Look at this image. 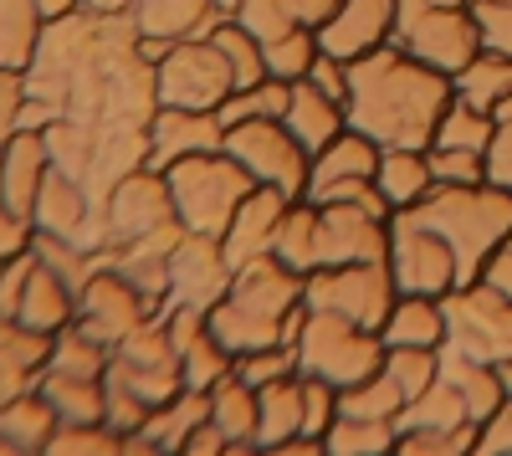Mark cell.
I'll use <instances>...</instances> for the list:
<instances>
[{
  "instance_id": "4fadbf2b",
  "label": "cell",
  "mask_w": 512,
  "mask_h": 456,
  "mask_svg": "<svg viewBox=\"0 0 512 456\" xmlns=\"http://www.w3.org/2000/svg\"><path fill=\"white\" fill-rule=\"evenodd\" d=\"M149 318H159V303L123 267H108V272L93 267V277L77 287V323L88 328L93 339H103L108 349H118Z\"/></svg>"
},
{
  "instance_id": "681fc988",
  "label": "cell",
  "mask_w": 512,
  "mask_h": 456,
  "mask_svg": "<svg viewBox=\"0 0 512 456\" xmlns=\"http://www.w3.org/2000/svg\"><path fill=\"white\" fill-rule=\"evenodd\" d=\"M134 6H139V0H82V11H93V16H123Z\"/></svg>"
},
{
  "instance_id": "277c9868",
  "label": "cell",
  "mask_w": 512,
  "mask_h": 456,
  "mask_svg": "<svg viewBox=\"0 0 512 456\" xmlns=\"http://www.w3.org/2000/svg\"><path fill=\"white\" fill-rule=\"evenodd\" d=\"M292 354H297L303 375H318L338 390H349V385H364L369 375H379L390 344H384L379 328H364L344 313L308 308L303 328H297V339H292Z\"/></svg>"
},
{
  "instance_id": "7c38bea8",
  "label": "cell",
  "mask_w": 512,
  "mask_h": 456,
  "mask_svg": "<svg viewBox=\"0 0 512 456\" xmlns=\"http://www.w3.org/2000/svg\"><path fill=\"white\" fill-rule=\"evenodd\" d=\"M390 205L364 200H323L318 205V267L349 262H390Z\"/></svg>"
},
{
  "instance_id": "f546056e",
  "label": "cell",
  "mask_w": 512,
  "mask_h": 456,
  "mask_svg": "<svg viewBox=\"0 0 512 456\" xmlns=\"http://www.w3.org/2000/svg\"><path fill=\"white\" fill-rule=\"evenodd\" d=\"M492 129H497V118H492L487 108L466 103V98H451V103H446V113H441V123H436V139H431V144H441V149H472V154H487Z\"/></svg>"
},
{
  "instance_id": "816d5d0a",
  "label": "cell",
  "mask_w": 512,
  "mask_h": 456,
  "mask_svg": "<svg viewBox=\"0 0 512 456\" xmlns=\"http://www.w3.org/2000/svg\"><path fill=\"white\" fill-rule=\"evenodd\" d=\"M492 118H497V123H512V93H507V98L492 108Z\"/></svg>"
},
{
  "instance_id": "ac0fdd59",
  "label": "cell",
  "mask_w": 512,
  "mask_h": 456,
  "mask_svg": "<svg viewBox=\"0 0 512 456\" xmlns=\"http://www.w3.org/2000/svg\"><path fill=\"white\" fill-rule=\"evenodd\" d=\"M149 144H154V170H169L175 159L200 154V149H221L226 144V123L221 113L205 108H159L149 118Z\"/></svg>"
},
{
  "instance_id": "8992f818",
  "label": "cell",
  "mask_w": 512,
  "mask_h": 456,
  "mask_svg": "<svg viewBox=\"0 0 512 456\" xmlns=\"http://www.w3.org/2000/svg\"><path fill=\"white\" fill-rule=\"evenodd\" d=\"M446 308V349L487 364H512V293L477 277L441 298Z\"/></svg>"
},
{
  "instance_id": "44dd1931",
  "label": "cell",
  "mask_w": 512,
  "mask_h": 456,
  "mask_svg": "<svg viewBox=\"0 0 512 456\" xmlns=\"http://www.w3.org/2000/svg\"><path fill=\"white\" fill-rule=\"evenodd\" d=\"M441 354H446L441 375L461 390L466 410H472V421H477V426L492 421L497 410H502V400L512 395L507 380H502V364H487V359H472V354H456V349H441Z\"/></svg>"
},
{
  "instance_id": "ee69618b",
  "label": "cell",
  "mask_w": 512,
  "mask_h": 456,
  "mask_svg": "<svg viewBox=\"0 0 512 456\" xmlns=\"http://www.w3.org/2000/svg\"><path fill=\"white\" fill-rule=\"evenodd\" d=\"M477 456H512V395L502 400V410H497L492 421H482Z\"/></svg>"
},
{
  "instance_id": "ab89813d",
  "label": "cell",
  "mask_w": 512,
  "mask_h": 456,
  "mask_svg": "<svg viewBox=\"0 0 512 456\" xmlns=\"http://www.w3.org/2000/svg\"><path fill=\"white\" fill-rule=\"evenodd\" d=\"M466 11H472V21H477L482 47L512 57V0H472Z\"/></svg>"
},
{
  "instance_id": "f1b7e54d",
  "label": "cell",
  "mask_w": 512,
  "mask_h": 456,
  "mask_svg": "<svg viewBox=\"0 0 512 456\" xmlns=\"http://www.w3.org/2000/svg\"><path fill=\"white\" fill-rule=\"evenodd\" d=\"M472 421V410H466V400H461V390L441 375L436 385H425L415 400H405V410H400V426H431V431H456V426H466Z\"/></svg>"
},
{
  "instance_id": "5b68a950",
  "label": "cell",
  "mask_w": 512,
  "mask_h": 456,
  "mask_svg": "<svg viewBox=\"0 0 512 456\" xmlns=\"http://www.w3.org/2000/svg\"><path fill=\"white\" fill-rule=\"evenodd\" d=\"M164 180H169V195H175L180 221L190 231H210V236H226L231 216L241 211V200L256 190L251 170L226 149L185 154L164 170Z\"/></svg>"
},
{
  "instance_id": "836d02e7",
  "label": "cell",
  "mask_w": 512,
  "mask_h": 456,
  "mask_svg": "<svg viewBox=\"0 0 512 456\" xmlns=\"http://www.w3.org/2000/svg\"><path fill=\"white\" fill-rule=\"evenodd\" d=\"M318 57H323L318 31H308V26H292V31H282L277 41H267V72H272V77H282V82L308 77Z\"/></svg>"
},
{
  "instance_id": "db71d44e",
  "label": "cell",
  "mask_w": 512,
  "mask_h": 456,
  "mask_svg": "<svg viewBox=\"0 0 512 456\" xmlns=\"http://www.w3.org/2000/svg\"><path fill=\"white\" fill-rule=\"evenodd\" d=\"M431 6H472V0H431Z\"/></svg>"
},
{
  "instance_id": "2e32d148",
  "label": "cell",
  "mask_w": 512,
  "mask_h": 456,
  "mask_svg": "<svg viewBox=\"0 0 512 456\" xmlns=\"http://www.w3.org/2000/svg\"><path fill=\"white\" fill-rule=\"evenodd\" d=\"M395 16H400V0H344L338 16L318 31V47L338 62H359L395 41Z\"/></svg>"
},
{
  "instance_id": "1f68e13d",
  "label": "cell",
  "mask_w": 512,
  "mask_h": 456,
  "mask_svg": "<svg viewBox=\"0 0 512 456\" xmlns=\"http://www.w3.org/2000/svg\"><path fill=\"white\" fill-rule=\"evenodd\" d=\"M477 436H482L477 421H466V426H456V431L400 426V436H395V456H477Z\"/></svg>"
},
{
  "instance_id": "4316f807",
  "label": "cell",
  "mask_w": 512,
  "mask_h": 456,
  "mask_svg": "<svg viewBox=\"0 0 512 456\" xmlns=\"http://www.w3.org/2000/svg\"><path fill=\"white\" fill-rule=\"evenodd\" d=\"M272 252H277L292 272H303V277L318 267V200L297 195V200L287 205V221H282V231H277Z\"/></svg>"
},
{
  "instance_id": "8d00e7d4",
  "label": "cell",
  "mask_w": 512,
  "mask_h": 456,
  "mask_svg": "<svg viewBox=\"0 0 512 456\" xmlns=\"http://www.w3.org/2000/svg\"><path fill=\"white\" fill-rule=\"evenodd\" d=\"M441 364H446L441 349H390L384 354V375L405 390V400H415L425 385L441 380Z\"/></svg>"
},
{
  "instance_id": "ffe728a7",
  "label": "cell",
  "mask_w": 512,
  "mask_h": 456,
  "mask_svg": "<svg viewBox=\"0 0 512 456\" xmlns=\"http://www.w3.org/2000/svg\"><path fill=\"white\" fill-rule=\"evenodd\" d=\"M282 123L297 134V144H303L308 154H318L323 144H333L338 134L349 129V108L338 103L333 93H323L313 77H297L292 93H287V113Z\"/></svg>"
},
{
  "instance_id": "4dcf8cb0",
  "label": "cell",
  "mask_w": 512,
  "mask_h": 456,
  "mask_svg": "<svg viewBox=\"0 0 512 456\" xmlns=\"http://www.w3.org/2000/svg\"><path fill=\"white\" fill-rule=\"evenodd\" d=\"M210 41L226 52V62H231V72H236V88H256L262 77H272L267 72V47L256 41L241 21H216V31H210Z\"/></svg>"
},
{
  "instance_id": "74e56055",
  "label": "cell",
  "mask_w": 512,
  "mask_h": 456,
  "mask_svg": "<svg viewBox=\"0 0 512 456\" xmlns=\"http://www.w3.org/2000/svg\"><path fill=\"white\" fill-rule=\"evenodd\" d=\"M287 375H297L292 344H272V349H246V354H236V380H246L251 390H262V385H272V380H287Z\"/></svg>"
},
{
  "instance_id": "c3c4849f",
  "label": "cell",
  "mask_w": 512,
  "mask_h": 456,
  "mask_svg": "<svg viewBox=\"0 0 512 456\" xmlns=\"http://www.w3.org/2000/svg\"><path fill=\"white\" fill-rule=\"evenodd\" d=\"M482 277H487V282H497L502 293H512V236L492 252V262H487V272H482Z\"/></svg>"
},
{
  "instance_id": "7402d4cb",
  "label": "cell",
  "mask_w": 512,
  "mask_h": 456,
  "mask_svg": "<svg viewBox=\"0 0 512 456\" xmlns=\"http://www.w3.org/2000/svg\"><path fill=\"white\" fill-rule=\"evenodd\" d=\"M379 334L390 349H446V308H441V298L400 293V303L390 308Z\"/></svg>"
},
{
  "instance_id": "e575fe53",
  "label": "cell",
  "mask_w": 512,
  "mask_h": 456,
  "mask_svg": "<svg viewBox=\"0 0 512 456\" xmlns=\"http://www.w3.org/2000/svg\"><path fill=\"white\" fill-rule=\"evenodd\" d=\"M226 375H236V354L205 328V334L185 349V390H205L210 395Z\"/></svg>"
},
{
  "instance_id": "3957f363",
  "label": "cell",
  "mask_w": 512,
  "mask_h": 456,
  "mask_svg": "<svg viewBox=\"0 0 512 456\" xmlns=\"http://www.w3.org/2000/svg\"><path fill=\"white\" fill-rule=\"evenodd\" d=\"M405 216L420 226H431L451 241L461 282H477L492 262V252L512 236V190L477 180V185H436L420 205H410Z\"/></svg>"
},
{
  "instance_id": "d590c367",
  "label": "cell",
  "mask_w": 512,
  "mask_h": 456,
  "mask_svg": "<svg viewBox=\"0 0 512 456\" xmlns=\"http://www.w3.org/2000/svg\"><path fill=\"white\" fill-rule=\"evenodd\" d=\"M287 93H292V82H282V77H262L256 88H236V93L221 103V123H241V118H282V113H287Z\"/></svg>"
},
{
  "instance_id": "30bf717a",
  "label": "cell",
  "mask_w": 512,
  "mask_h": 456,
  "mask_svg": "<svg viewBox=\"0 0 512 456\" xmlns=\"http://www.w3.org/2000/svg\"><path fill=\"white\" fill-rule=\"evenodd\" d=\"M226 154H236L256 185H277L292 200L308 195V175H313V154L297 144V134L282 118H241L226 123Z\"/></svg>"
},
{
  "instance_id": "9c48e42d",
  "label": "cell",
  "mask_w": 512,
  "mask_h": 456,
  "mask_svg": "<svg viewBox=\"0 0 512 456\" xmlns=\"http://www.w3.org/2000/svg\"><path fill=\"white\" fill-rule=\"evenodd\" d=\"M303 303L323 313H344L364 328H384L390 308L400 303V287L390 262H349V267H313L303 282Z\"/></svg>"
},
{
  "instance_id": "d6a6232c",
  "label": "cell",
  "mask_w": 512,
  "mask_h": 456,
  "mask_svg": "<svg viewBox=\"0 0 512 456\" xmlns=\"http://www.w3.org/2000/svg\"><path fill=\"white\" fill-rule=\"evenodd\" d=\"M338 410L344 416H369V421H400V410H405V390L384 375H369L364 385H349V390H338Z\"/></svg>"
},
{
  "instance_id": "f907efd6",
  "label": "cell",
  "mask_w": 512,
  "mask_h": 456,
  "mask_svg": "<svg viewBox=\"0 0 512 456\" xmlns=\"http://www.w3.org/2000/svg\"><path fill=\"white\" fill-rule=\"evenodd\" d=\"M36 6L47 11V21H52V16H67V11H77L82 0H36Z\"/></svg>"
},
{
  "instance_id": "52a82bcc",
  "label": "cell",
  "mask_w": 512,
  "mask_h": 456,
  "mask_svg": "<svg viewBox=\"0 0 512 456\" xmlns=\"http://www.w3.org/2000/svg\"><path fill=\"white\" fill-rule=\"evenodd\" d=\"M395 47H405L410 57H420L425 67H436L446 77H456L466 62L482 52L477 21L466 6H431V0H400L395 16Z\"/></svg>"
},
{
  "instance_id": "9a60e30c",
  "label": "cell",
  "mask_w": 512,
  "mask_h": 456,
  "mask_svg": "<svg viewBox=\"0 0 512 456\" xmlns=\"http://www.w3.org/2000/svg\"><path fill=\"white\" fill-rule=\"evenodd\" d=\"M236 267L226 257V241L210 231H185V241L169 252V303L216 308V298L231 287Z\"/></svg>"
},
{
  "instance_id": "8fae6325",
  "label": "cell",
  "mask_w": 512,
  "mask_h": 456,
  "mask_svg": "<svg viewBox=\"0 0 512 456\" xmlns=\"http://www.w3.org/2000/svg\"><path fill=\"white\" fill-rule=\"evenodd\" d=\"M390 272H395L400 293H415V298H446L461 287L451 241L405 211H395V221H390Z\"/></svg>"
},
{
  "instance_id": "d4e9b609",
  "label": "cell",
  "mask_w": 512,
  "mask_h": 456,
  "mask_svg": "<svg viewBox=\"0 0 512 456\" xmlns=\"http://www.w3.org/2000/svg\"><path fill=\"white\" fill-rule=\"evenodd\" d=\"M256 400H262V421H256V441H262V451H277L292 436H303V369L287 375V380L262 385Z\"/></svg>"
},
{
  "instance_id": "7bdbcfd3",
  "label": "cell",
  "mask_w": 512,
  "mask_h": 456,
  "mask_svg": "<svg viewBox=\"0 0 512 456\" xmlns=\"http://www.w3.org/2000/svg\"><path fill=\"white\" fill-rule=\"evenodd\" d=\"M482 159H487V180L502 185V190H512V123H497Z\"/></svg>"
},
{
  "instance_id": "f35d334b",
  "label": "cell",
  "mask_w": 512,
  "mask_h": 456,
  "mask_svg": "<svg viewBox=\"0 0 512 456\" xmlns=\"http://www.w3.org/2000/svg\"><path fill=\"white\" fill-rule=\"evenodd\" d=\"M231 21H241V26L267 47V41H277L282 31L297 26V0H241V11H236Z\"/></svg>"
},
{
  "instance_id": "7a4b0ae2",
  "label": "cell",
  "mask_w": 512,
  "mask_h": 456,
  "mask_svg": "<svg viewBox=\"0 0 512 456\" xmlns=\"http://www.w3.org/2000/svg\"><path fill=\"white\" fill-rule=\"evenodd\" d=\"M303 272H292L277 252L256 257L246 267H236L231 287L210 308V334H216L231 354L246 349H272V344H292L303 328Z\"/></svg>"
},
{
  "instance_id": "d6986e66",
  "label": "cell",
  "mask_w": 512,
  "mask_h": 456,
  "mask_svg": "<svg viewBox=\"0 0 512 456\" xmlns=\"http://www.w3.org/2000/svg\"><path fill=\"white\" fill-rule=\"evenodd\" d=\"M134 16H139L144 52L149 57H159L164 47H175V41L210 36V31H216V21H226L216 11V0H139Z\"/></svg>"
},
{
  "instance_id": "cb8c5ba5",
  "label": "cell",
  "mask_w": 512,
  "mask_h": 456,
  "mask_svg": "<svg viewBox=\"0 0 512 456\" xmlns=\"http://www.w3.org/2000/svg\"><path fill=\"white\" fill-rule=\"evenodd\" d=\"M210 421H216L231 441V451H262V441H256V421H262V400H256V390L236 375H226L216 390H210Z\"/></svg>"
},
{
  "instance_id": "60d3db41",
  "label": "cell",
  "mask_w": 512,
  "mask_h": 456,
  "mask_svg": "<svg viewBox=\"0 0 512 456\" xmlns=\"http://www.w3.org/2000/svg\"><path fill=\"white\" fill-rule=\"evenodd\" d=\"M338 421V385L303 375V436H328V426Z\"/></svg>"
},
{
  "instance_id": "83f0119b",
  "label": "cell",
  "mask_w": 512,
  "mask_h": 456,
  "mask_svg": "<svg viewBox=\"0 0 512 456\" xmlns=\"http://www.w3.org/2000/svg\"><path fill=\"white\" fill-rule=\"evenodd\" d=\"M456 98H466V103H477V108H497L507 93H512V57H502V52H477L472 62H466L456 77Z\"/></svg>"
},
{
  "instance_id": "e0dca14e",
  "label": "cell",
  "mask_w": 512,
  "mask_h": 456,
  "mask_svg": "<svg viewBox=\"0 0 512 456\" xmlns=\"http://www.w3.org/2000/svg\"><path fill=\"white\" fill-rule=\"evenodd\" d=\"M287 205H292V195L277 190V185H256V190L241 200V211L231 216V226H226V236H221L231 267H246V262H256V257L272 252L277 231H282V221H287Z\"/></svg>"
},
{
  "instance_id": "6da1fadb",
  "label": "cell",
  "mask_w": 512,
  "mask_h": 456,
  "mask_svg": "<svg viewBox=\"0 0 512 456\" xmlns=\"http://www.w3.org/2000/svg\"><path fill=\"white\" fill-rule=\"evenodd\" d=\"M456 98V82L436 67H425L405 47H379L349 62V123L384 149H431L436 123Z\"/></svg>"
},
{
  "instance_id": "f5cc1de1",
  "label": "cell",
  "mask_w": 512,
  "mask_h": 456,
  "mask_svg": "<svg viewBox=\"0 0 512 456\" xmlns=\"http://www.w3.org/2000/svg\"><path fill=\"white\" fill-rule=\"evenodd\" d=\"M216 11H221V16H236V11H241V0H216Z\"/></svg>"
},
{
  "instance_id": "7dc6e473",
  "label": "cell",
  "mask_w": 512,
  "mask_h": 456,
  "mask_svg": "<svg viewBox=\"0 0 512 456\" xmlns=\"http://www.w3.org/2000/svg\"><path fill=\"white\" fill-rule=\"evenodd\" d=\"M338 6H344V0H297V26L323 31V26L338 16Z\"/></svg>"
},
{
  "instance_id": "ba28073f",
  "label": "cell",
  "mask_w": 512,
  "mask_h": 456,
  "mask_svg": "<svg viewBox=\"0 0 512 456\" xmlns=\"http://www.w3.org/2000/svg\"><path fill=\"white\" fill-rule=\"evenodd\" d=\"M154 72H159V103L164 108L221 113V103L236 93V72H231L226 52L210 36H190V41L164 47L154 57Z\"/></svg>"
},
{
  "instance_id": "5bb4252c",
  "label": "cell",
  "mask_w": 512,
  "mask_h": 456,
  "mask_svg": "<svg viewBox=\"0 0 512 456\" xmlns=\"http://www.w3.org/2000/svg\"><path fill=\"white\" fill-rule=\"evenodd\" d=\"M379 154L384 144H374L369 134H359L354 123L333 144H323L313 154V175H308V200H364V205H390L379 195L374 175H379ZM395 211V205H390Z\"/></svg>"
},
{
  "instance_id": "bcb514c9",
  "label": "cell",
  "mask_w": 512,
  "mask_h": 456,
  "mask_svg": "<svg viewBox=\"0 0 512 456\" xmlns=\"http://www.w3.org/2000/svg\"><path fill=\"white\" fill-rule=\"evenodd\" d=\"M180 451H185V456H221V451H231V441H226V431H221L216 421H200V426L185 436Z\"/></svg>"
},
{
  "instance_id": "f6af8a7d",
  "label": "cell",
  "mask_w": 512,
  "mask_h": 456,
  "mask_svg": "<svg viewBox=\"0 0 512 456\" xmlns=\"http://www.w3.org/2000/svg\"><path fill=\"white\" fill-rule=\"evenodd\" d=\"M308 77L318 82L323 93H333L338 103H349V62H338V57H328V52H323V57L313 62V72H308Z\"/></svg>"
},
{
  "instance_id": "484cf974",
  "label": "cell",
  "mask_w": 512,
  "mask_h": 456,
  "mask_svg": "<svg viewBox=\"0 0 512 456\" xmlns=\"http://www.w3.org/2000/svg\"><path fill=\"white\" fill-rule=\"evenodd\" d=\"M395 436H400V421H369V416H344L338 410L323 446L328 456H395Z\"/></svg>"
},
{
  "instance_id": "603a6c76",
  "label": "cell",
  "mask_w": 512,
  "mask_h": 456,
  "mask_svg": "<svg viewBox=\"0 0 512 456\" xmlns=\"http://www.w3.org/2000/svg\"><path fill=\"white\" fill-rule=\"evenodd\" d=\"M379 195L395 205V211H410L425 195L436 190V175H431V149H384L379 154V175H374Z\"/></svg>"
},
{
  "instance_id": "b9f144b4",
  "label": "cell",
  "mask_w": 512,
  "mask_h": 456,
  "mask_svg": "<svg viewBox=\"0 0 512 456\" xmlns=\"http://www.w3.org/2000/svg\"><path fill=\"white\" fill-rule=\"evenodd\" d=\"M431 175H436V185H477V180H487V159L472 149L431 144Z\"/></svg>"
}]
</instances>
